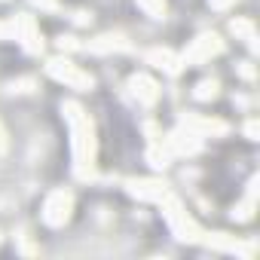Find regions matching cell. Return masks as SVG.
I'll return each instance as SVG.
<instances>
[{
  "label": "cell",
  "mask_w": 260,
  "mask_h": 260,
  "mask_svg": "<svg viewBox=\"0 0 260 260\" xmlns=\"http://www.w3.org/2000/svg\"><path fill=\"white\" fill-rule=\"evenodd\" d=\"M61 113L71 128V153H74V175L80 181L95 178V132H92V119L77 101H64Z\"/></svg>",
  "instance_id": "cell-1"
},
{
  "label": "cell",
  "mask_w": 260,
  "mask_h": 260,
  "mask_svg": "<svg viewBox=\"0 0 260 260\" xmlns=\"http://www.w3.org/2000/svg\"><path fill=\"white\" fill-rule=\"evenodd\" d=\"M159 205H162V214H166L169 230H172V236H175V239H181V242H199V239H202L199 223L187 214V208L181 205V199H178V196L166 193V196L159 199Z\"/></svg>",
  "instance_id": "cell-2"
},
{
  "label": "cell",
  "mask_w": 260,
  "mask_h": 260,
  "mask_svg": "<svg viewBox=\"0 0 260 260\" xmlns=\"http://www.w3.org/2000/svg\"><path fill=\"white\" fill-rule=\"evenodd\" d=\"M46 74H49L52 80L71 86V89H80V92H89V89H92V77H89L86 71H80L71 58H49V61H46Z\"/></svg>",
  "instance_id": "cell-3"
},
{
  "label": "cell",
  "mask_w": 260,
  "mask_h": 260,
  "mask_svg": "<svg viewBox=\"0 0 260 260\" xmlns=\"http://www.w3.org/2000/svg\"><path fill=\"white\" fill-rule=\"evenodd\" d=\"M220 52H223V40L217 34H199L178 58H181V68H193V64H202V61H208Z\"/></svg>",
  "instance_id": "cell-4"
},
{
  "label": "cell",
  "mask_w": 260,
  "mask_h": 260,
  "mask_svg": "<svg viewBox=\"0 0 260 260\" xmlns=\"http://www.w3.org/2000/svg\"><path fill=\"white\" fill-rule=\"evenodd\" d=\"M74 211V193L71 190H52L43 202V223L46 226H64Z\"/></svg>",
  "instance_id": "cell-5"
},
{
  "label": "cell",
  "mask_w": 260,
  "mask_h": 260,
  "mask_svg": "<svg viewBox=\"0 0 260 260\" xmlns=\"http://www.w3.org/2000/svg\"><path fill=\"white\" fill-rule=\"evenodd\" d=\"M10 31H13V37L19 40V46H22L28 55H37V52L43 49V34H40L34 16H25V13L16 16V19L10 22Z\"/></svg>",
  "instance_id": "cell-6"
},
{
  "label": "cell",
  "mask_w": 260,
  "mask_h": 260,
  "mask_svg": "<svg viewBox=\"0 0 260 260\" xmlns=\"http://www.w3.org/2000/svg\"><path fill=\"white\" fill-rule=\"evenodd\" d=\"M162 144L169 147V153L172 156H193V153H199L202 150V138L196 135V132H190V128H178V132H172V135H166L162 138Z\"/></svg>",
  "instance_id": "cell-7"
},
{
  "label": "cell",
  "mask_w": 260,
  "mask_h": 260,
  "mask_svg": "<svg viewBox=\"0 0 260 260\" xmlns=\"http://www.w3.org/2000/svg\"><path fill=\"white\" fill-rule=\"evenodd\" d=\"M128 92H132V98L138 104H144V107L159 101V83L153 77H147V74H135L132 80H128Z\"/></svg>",
  "instance_id": "cell-8"
},
{
  "label": "cell",
  "mask_w": 260,
  "mask_h": 260,
  "mask_svg": "<svg viewBox=\"0 0 260 260\" xmlns=\"http://www.w3.org/2000/svg\"><path fill=\"white\" fill-rule=\"evenodd\" d=\"M125 187H128V193H132L135 199H141V202H159V199L169 193L162 181H150V178H141V181H128Z\"/></svg>",
  "instance_id": "cell-9"
},
{
  "label": "cell",
  "mask_w": 260,
  "mask_h": 260,
  "mask_svg": "<svg viewBox=\"0 0 260 260\" xmlns=\"http://www.w3.org/2000/svg\"><path fill=\"white\" fill-rule=\"evenodd\" d=\"M184 128L196 132L199 138H205V135H226L230 132V125L223 119H211V116H184Z\"/></svg>",
  "instance_id": "cell-10"
},
{
  "label": "cell",
  "mask_w": 260,
  "mask_h": 260,
  "mask_svg": "<svg viewBox=\"0 0 260 260\" xmlns=\"http://www.w3.org/2000/svg\"><path fill=\"white\" fill-rule=\"evenodd\" d=\"M86 49L95 52V55H110V52H128V49H132V43H128L122 34H101V37L89 40Z\"/></svg>",
  "instance_id": "cell-11"
},
{
  "label": "cell",
  "mask_w": 260,
  "mask_h": 260,
  "mask_svg": "<svg viewBox=\"0 0 260 260\" xmlns=\"http://www.w3.org/2000/svg\"><path fill=\"white\" fill-rule=\"evenodd\" d=\"M147 64H153V68H159V71H166V74H181L184 68H181V58L172 52V49H150L147 52Z\"/></svg>",
  "instance_id": "cell-12"
},
{
  "label": "cell",
  "mask_w": 260,
  "mask_h": 260,
  "mask_svg": "<svg viewBox=\"0 0 260 260\" xmlns=\"http://www.w3.org/2000/svg\"><path fill=\"white\" fill-rule=\"evenodd\" d=\"M199 242H205V245H211V248H217V251H230V254H251V248H245L236 236H226V233H208V236L199 239Z\"/></svg>",
  "instance_id": "cell-13"
},
{
  "label": "cell",
  "mask_w": 260,
  "mask_h": 260,
  "mask_svg": "<svg viewBox=\"0 0 260 260\" xmlns=\"http://www.w3.org/2000/svg\"><path fill=\"white\" fill-rule=\"evenodd\" d=\"M230 31L236 34V40H245L251 49H257V28L251 19H233L230 22Z\"/></svg>",
  "instance_id": "cell-14"
},
{
  "label": "cell",
  "mask_w": 260,
  "mask_h": 260,
  "mask_svg": "<svg viewBox=\"0 0 260 260\" xmlns=\"http://www.w3.org/2000/svg\"><path fill=\"white\" fill-rule=\"evenodd\" d=\"M254 193H257V178H251L245 202L233 208V220H242V223H245V220H251V217H254Z\"/></svg>",
  "instance_id": "cell-15"
},
{
  "label": "cell",
  "mask_w": 260,
  "mask_h": 260,
  "mask_svg": "<svg viewBox=\"0 0 260 260\" xmlns=\"http://www.w3.org/2000/svg\"><path fill=\"white\" fill-rule=\"evenodd\" d=\"M147 162H150L153 169H166V166L172 162V153H169V147L162 144V138H156V141L147 147Z\"/></svg>",
  "instance_id": "cell-16"
},
{
  "label": "cell",
  "mask_w": 260,
  "mask_h": 260,
  "mask_svg": "<svg viewBox=\"0 0 260 260\" xmlns=\"http://www.w3.org/2000/svg\"><path fill=\"white\" fill-rule=\"evenodd\" d=\"M217 92H220V83H217V80H202V83L193 89V98H196V101H211V98H217Z\"/></svg>",
  "instance_id": "cell-17"
},
{
  "label": "cell",
  "mask_w": 260,
  "mask_h": 260,
  "mask_svg": "<svg viewBox=\"0 0 260 260\" xmlns=\"http://www.w3.org/2000/svg\"><path fill=\"white\" fill-rule=\"evenodd\" d=\"M138 7H141L150 19H162V16H166V0H138Z\"/></svg>",
  "instance_id": "cell-18"
},
{
  "label": "cell",
  "mask_w": 260,
  "mask_h": 260,
  "mask_svg": "<svg viewBox=\"0 0 260 260\" xmlns=\"http://www.w3.org/2000/svg\"><path fill=\"white\" fill-rule=\"evenodd\" d=\"M34 7H40V10H46V13H55L58 10V0H31Z\"/></svg>",
  "instance_id": "cell-19"
},
{
  "label": "cell",
  "mask_w": 260,
  "mask_h": 260,
  "mask_svg": "<svg viewBox=\"0 0 260 260\" xmlns=\"http://www.w3.org/2000/svg\"><path fill=\"white\" fill-rule=\"evenodd\" d=\"M211 4V10H217V13H226L230 7H236V0H208Z\"/></svg>",
  "instance_id": "cell-20"
},
{
  "label": "cell",
  "mask_w": 260,
  "mask_h": 260,
  "mask_svg": "<svg viewBox=\"0 0 260 260\" xmlns=\"http://www.w3.org/2000/svg\"><path fill=\"white\" fill-rule=\"evenodd\" d=\"M58 49H61V52H64V49L74 52V49H80V43H77L74 37H61V40H58Z\"/></svg>",
  "instance_id": "cell-21"
},
{
  "label": "cell",
  "mask_w": 260,
  "mask_h": 260,
  "mask_svg": "<svg viewBox=\"0 0 260 260\" xmlns=\"http://www.w3.org/2000/svg\"><path fill=\"white\" fill-rule=\"evenodd\" d=\"M239 77H245V80H254V77H257L254 68H251V61H242V64H239Z\"/></svg>",
  "instance_id": "cell-22"
},
{
  "label": "cell",
  "mask_w": 260,
  "mask_h": 260,
  "mask_svg": "<svg viewBox=\"0 0 260 260\" xmlns=\"http://www.w3.org/2000/svg\"><path fill=\"white\" fill-rule=\"evenodd\" d=\"M245 135H248L251 141L257 138V119H248V122H245Z\"/></svg>",
  "instance_id": "cell-23"
},
{
  "label": "cell",
  "mask_w": 260,
  "mask_h": 260,
  "mask_svg": "<svg viewBox=\"0 0 260 260\" xmlns=\"http://www.w3.org/2000/svg\"><path fill=\"white\" fill-rule=\"evenodd\" d=\"M13 37V31H10V25H0V40H10Z\"/></svg>",
  "instance_id": "cell-24"
},
{
  "label": "cell",
  "mask_w": 260,
  "mask_h": 260,
  "mask_svg": "<svg viewBox=\"0 0 260 260\" xmlns=\"http://www.w3.org/2000/svg\"><path fill=\"white\" fill-rule=\"evenodd\" d=\"M0 153H7V132H4V125H0Z\"/></svg>",
  "instance_id": "cell-25"
},
{
  "label": "cell",
  "mask_w": 260,
  "mask_h": 260,
  "mask_svg": "<svg viewBox=\"0 0 260 260\" xmlns=\"http://www.w3.org/2000/svg\"><path fill=\"white\" fill-rule=\"evenodd\" d=\"M74 22H80V25H86V22H89V16H86V13H77V16H74Z\"/></svg>",
  "instance_id": "cell-26"
}]
</instances>
